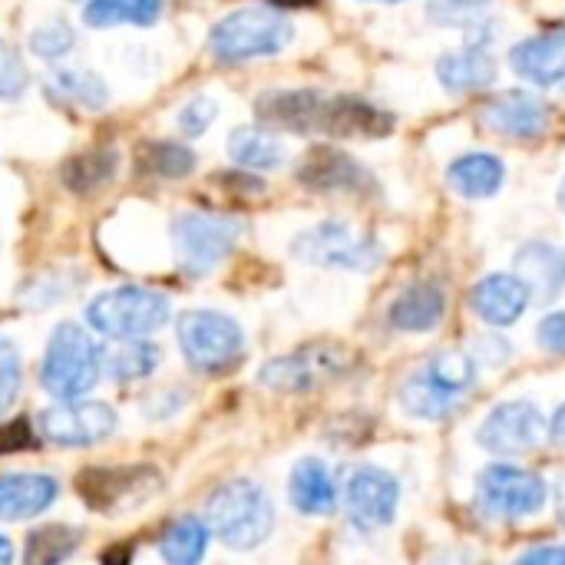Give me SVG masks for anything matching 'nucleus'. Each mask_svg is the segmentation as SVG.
Instances as JSON below:
<instances>
[{"label":"nucleus","instance_id":"1","mask_svg":"<svg viewBox=\"0 0 565 565\" xmlns=\"http://www.w3.org/2000/svg\"><path fill=\"white\" fill-rule=\"evenodd\" d=\"M205 526L228 550H255L271 536L275 507L262 487H255L252 480H235L209 497Z\"/></svg>","mask_w":565,"mask_h":565},{"label":"nucleus","instance_id":"2","mask_svg":"<svg viewBox=\"0 0 565 565\" xmlns=\"http://www.w3.org/2000/svg\"><path fill=\"white\" fill-rule=\"evenodd\" d=\"M291 36H295V26L285 13L265 10V7H242L212 26L209 46L222 63H242V60L271 56L285 50Z\"/></svg>","mask_w":565,"mask_h":565},{"label":"nucleus","instance_id":"3","mask_svg":"<svg viewBox=\"0 0 565 565\" xmlns=\"http://www.w3.org/2000/svg\"><path fill=\"white\" fill-rule=\"evenodd\" d=\"M99 374H103V361L93 338L70 321L60 324L46 341V358L40 367L43 387L60 401H76L96 387Z\"/></svg>","mask_w":565,"mask_h":565},{"label":"nucleus","instance_id":"4","mask_svg":"<svg viewBox=\"0 0 565 565\" xmlns=\"http://www.w3.org/2000/svg\"><path fill=\"white\" fill-rule=\"evenodd\" d=\"M89 324L119 341V338H149L169 321V298L149 288H113L89 301Z\"/></svg>","mask_w":565,"mask_h":565},{"label":"nucleus","instance_id":"5","mask_svg":"<svg viewBox=\"0 0 565 565\" xmlns=\"http://www.w3.org/2000/svg\"><path fill=\"white\" fill-rule=\"evenodd\" d=\"M242 238V222L232 215L185 212L172 222V248L179 268L192 278L209 275Z\"/></svg>","mask_w":565,"mask_h":565},{"label":"nucleus","instance_id":"6","mask_svg":"<svg viewBox=\"0 0 565 565\" xmlns=\"http://www.w3.org/2000/svg\"><path fill=\"white\" fill-rule=\"evenodd\" d=\"M295 258L308 262V265H321V268H341V271H371L381 265L384 252L381 245L344 225V222H321L308 232H301L291 245Z\"/></svg>","mask_w":565,"mask_h":565},{"label":"nucleus","instance_id":"7","mask_svg":"<svg viewBox=\"0 0 565 565\" xmlns=\"http://www.w3.org/2000/svg\"><path fill=\"white\" fill-rule=\"evenodd\" d=\"M76 493L89 510L122 516L162 493V477L152 467H93L76 477Z\"/></svg>","mask_w":565,"mask_h":565},{"label":"nucleus","instance_id":"8","mask_svg":"<svg viewBox=\"0 0 565 565\" xmlns=\"http://www.w3.org/2000/svg\"><path fill=\"white\" fill-rule=\"evenodd\" d=\"M179 348L195 371L215 374L242 358V328L218 311H185L179 318Z\"/></svg>","mask_w":565,"mask_h":565},{"label":"nucleus","instance_id":"9","mask_svg":"<svg viewBox=\"0 0 565 565\" xmlns=\"http://www.w3.org/2000/svg\"><path fill=\"white\" fill-rule=\"evenodd\" d=\"M477 500L487 516L497 520H520L546 503V483L543 477L510 467V463H493L480 473L477 480Z\"/></svg>","mask_w":565,"mask_h":565},{"label":"nucleus","instance_id":"10","mask_svg":"<svg viewBox=\"0 0 565 565\" xmlns=\"http://www.w3.org/2000/svg\"><path fill=\"white\" fill-rule=\"evenodd\" d=\"M348 367V354L341 348L321 344V348H305L285 358H275L262 367L258 381L271 391H285V394H301L311 391L331 377H338Z\"/></svg>","mask_w":565,"mask_h":565},{"label":"nucleus","instance_id":"11","mask_svg":"<svg viewBox=\"0 0 565 565\" xmlns=\"http://www.w3.org/2000/svg\"><path fill=\"white\" fill-rule=\"evenodd\" d=\"M116 430V411L99 401H70L40 414V434L56 447H89Z\"/></svg>","mask_w":565,"mask_h":565},{"label":"nucleus","instance_id":"12","mask_svg":"<svg viewBox=\"0 0 565 565\" xmlns=\"http://www.w3.org/2000/svg\"><path fill=\"white\" fill-rule=\"evenodd\" d=\"M550 434L546 417L530 404V401H513V404H500L480 427V444L490 454L500 457H516V454H530L543 444V437Z\"/></svg>","mask_w":565,"mask_h":565},{"label":"nucleus","instance_id":"13","mask_svg":"<svg viewBox=\"0 0 565 565\" xmlns=\"http://www.w3.org/2000/svg\"><path fill=\"white\" fill-rule=\"evenodd\" d=\"M344 500H348V513L358 526L364 530H381L391 526L397 516V503H401V487L391 473H384L381 467H358L348 477L344 487Z\"/></svg>","mask_w":565,"mask_h":565},{"label":"nucleus","instance_id":"14","mask_svg":"<svg viewBox=\"0 0 565 565\" xmlns=\"http://www.w3.org/2000/svg\"><path fill=\"white\" fill-rule=\"evenodd\" d=\"M391 129H394V119L387 113L354 96L324 99L321 126H318V132L334 136V139H377V136H387Z\"/></svg>","mask_w":565,"mask_h":565},{"label":"nucleus","instance_id":"15","mask_svg":"<svg viewBox=\"0 0 565 565\" xmlns=\"http://www.w3.org/2000/svg\"><path fill=\"white\" fill-rule=\"evenodd\" d=\"M298 179L315 192H358V189L371 185L367 172L351 156H344L341 149H331V146L311 149L298 166Z\"/></svg>","mask_w":565,"mask_h":565},{"label":"nucleus","instance_id":"16","mask_svg":"<svg viewBox=\"0 0 565 565\" xmlns=\"http://www.w3.org/2000/svg\"><path fill=\"white\" fill-rule=\"evenodd\" d=\"M510 66L536 86L565 83V30L540 33L516 43L510 50Z\"/></svg>","mask_w":565,"mask_h":565},{"label":"nucleus","instance_id":"17","mask_svg":"<svg viewBox=\"0 0 565 565\" xmlns=\"http://www.w3.org/2000/svg\"><path fill=\"white\" fill-rule=\"evenodd\" d=\"M516 278L526 285L530 301H556L565 288V252L546 242H530L513 258Z\"/></svg>","mask_w":565,"mask_h":565},{"label":"nucleus","instance_id":"18","mask_svg":"<svg viewBox=\"0 0 565 565\" xmlns=\"http://www.w3.org/2000/svg\"><path fill=\"white\" fill-rule=\"evenodd\" d=\"M546 122L550 109L526 93H507L483 109V126L513 139H536L546 129Z\"/></svg>","mask_w":565,"mask_h":565},{"label":"nucleus","instance_id":"19","mask_svg":"<svg viewBox=\"0 0 565 565\" xmlns=\"http://www.w3.org/2000/svg\"><path fill=\"white\" fill-rule=\"evenodd\" d=\"M473 311L493 324V328H507L513 321L523 318L526 305H530V291L516 275H490L473 288Z\"/></svg>","mask_w":565,"mask_h":565},{"label":"nucleus","instance_id":"20","mask_svg":"<svg viewBox=\"0 0 565 565\" xmlns=\"http://www.w3.org/2000/svg\"><path fill=\"white\" fill-rule=\"evenodd\" d=\"M324 96L315 89H275L258 99V116L291 132H318Z\"/></svg>","mask_w":565,"mask_h":565},{"label":"nucleus","instance_id":"21","mask_svg":"<svg viewBox=\"0 0 565 565\" xmlns=\"http://www.w3.org/2000/svg\"><path fill=\"white\" fill-rule=\"evenodd\" d=\"M56 500V480L43 473H3L0 477V520L20 523L43 513Z\"/></svg>","mask_w":565,"mask_h":565},{"label":"nucleus","instance_id":"22","mask_svg":"<svg viewBox=\"0 0 565 565\" xmlns=\"http://www.w3.org/2000/svg\"><path fill=\"white\" fill-rule=\"evenodd\" d=\"M497 76V63L483 46H463L454 53H444L437 60V79L450 89V93H473V89H487Z\"/></svg>","mask_w":565,"mask_h":565},{"label":"nucleus","instance_id":"23","mask_svg":"<svg viewBox=\"0 0 565 565\" xmlns=\"http://www.w3.org/2000/svg\"><path fill=\"white\" fill-rule=\"evenodd\" d=\"M291 503L298 513L305 516H328L334 513L338 507V487H334V477L328 473V467L321 460H301L295 470H291Z\"/></svg>","mask_w":565,"mask_h":565},{"label":"nucleus","instance_id":"24","mask_svg":"<svg viewBox=\"0 0 565 565\" xmlns=\"http://www.w3.org/2000/svg\"><path fill=\"white\" fill-rule=\"evenodd\" d=\"M503 162L490 152H470L447 169V182L463 199H490L503 185Z\"/></svg>","mask_w":565,"mask_h":565},{"label":"nucleus","instance_id":"25","mask_svg":"<svg viewBox=\"0 0 565 565\" xmlns=\"http://www.w3.org/2000/svg\"><path fill=\"white\" fill-rule=\"evenodd\" d=\"M444 308H447V301H444V291L437 285H414V288H407L394 301L391 324L397 331H417V334H424V331H434L440 324Z\"/></svg>","mask_w":565,"mask_h":565},{"label":"nucleus","instance_id":"26","mask_svg":"<svg viewBox=\"0 0 565 565\" xmlns=\"http://www.w3.org/2000/svg\"><path fill=\"white\" fill-rule=\"evenodd\" d=\"M159 354L162 351L156 344H146L142 338H119L113 348L99 351V361L113 381H139L156 371Z\"/></svg>","mask_w":565,"mask_h":565},{"label":"nucleus","instance_id":"27","mask_svg":"<svg viewBox=\"0 0 565 565\" xmlns=\"http://www.w3.org/2000/svg\"><path fill=\"white\" fill-rule=\"evenodd\" d=\"M228 156L245 169H275L285 159V149L271 132L258 126H242L228 136Z\"/></svg>","mask_w":565,"mask_h":565},{"label":"nucleus","instance_id":"28","mask_svg":"<svg viewBox=\"0 0 565 565\" xmlns=\"http://www.w3.org/2000/svg\"><path fill=\"white\" fill-rule=\"evenodd\" d=\"M454 394H447L430 374H414L401 387V407L420 420H444L454 411Z\"/></svg>","mask_w":565,"mask_h":565},{"label":"nucleus","instance_id":"29","mask_svg":"<svg viewBox=\"0 0 565 565\" xmlns=\"http://www.w3.org/2000/svg\"><path fill=\"white\" fill-rule=\"evenodd\" d=\"M46 89H50V96H60L83 109H99L109 99L106 83L89 70H60L46 79Z\"/></svg>","mask_w":565,"mask_h":565},{"label":"nucleus","instance_id":"30","mask_svg":"<svg viewBox=\"0 0 565 565\" xmlns=\"http://www.w3.org/2000/svg\"><path fill=\"white\" fill-rule=\"evenodd\" d=\"M162 13V0H89L83 20L89 26H116V23H156Z\"/></svg>","mask_w":565,"mask_h":565},{"label":"nucleus","instance_id":"31","mask_svg":"<svg viewBox=\"0 0 565 565\" xmlns=\"http://www.w3.org/2000/svg\"><path fill=\"white\" fill-rule=\"evenodd\" d=\"M209 546V526L195 516L175 520L162 536V556L172 565H192L205 556Z\"/></svg>","mask_w":565,"mask_h":565},{"label":"nucleus","instance_id":"32","mask_svg":"<svg viewBox=\"0 0 565 565\" xmlns=\"http://www.w3.org/2000/svg\"><path fill=\"white\" fill-rule=\"evenodd\" d=\"M136 162H139L142 172H152V175H162V179H182V175L192 172L195 156H192V149H185L179 142H166V139L156 142V139H149V142L139 146Z\"/></svg>","mask_w":565,"mask_h":565},{"label":"nucleus","instance_id":"33","mask_svg":"<svg viewBox=\"0 0 565 565\" xmlns=\"http://www.w3.org/2000/svg\"><path fill=\"white\" fill-rule=\"evenodd\" d=\"M76 543H79L76 530H70V526H43V530L30 533L23 556H26V563L33 565L60 563L76 550Z\"/></svg>","mask_w":565,"mask_h":565},{"label":"nucleus","instance_id":"34","mask_svg":"<svg viewBox=\"0 0 565 565\" xmlns=\"http://www.w3.org/2000/svg\"><path fill=\"white\" fill-rule=\"evenodd\" d=\"M113 166H116V156L113 152H86L73 162H66L63 169V179L73 192L86 195L93 189H99L103 182L113 179Z\"/></svg>","mask_w":565,"mask_h":565},{"label":"nucleus","instance_id":"35","mask_svg":"<svg viewBox=\"0 0 565 565\" xmlns=\"http://www.w3.org/2000/svg\"><path fill=\"white\" fill-rule=\"evenodd\" d=\"M430 17L444 26H460L470 33H483L490 26V3L483 0H434Z\"/></svg>","mask_w":565,"mask_h":565},{"label":"nucleus","instance_id":"36","mask_svg":"<svg viewBox=\"0 0 565 565\" xmlns=\"http://www.w3.org/2000/svg\"><path fill=\"white\" fill-rule=\"evenodd\" d=\"M427 374H430L447 394H454V397H460L463 391H470V387H473V377H477L473 358L463 354V351H440V354L430 361Z\"/></svg>","mask_w":565,"mask_h":565},{"label":"nucleus","instance_id":"37","mask_svg":"<svg viewBox=\"0 0 565 565\" xmlns=\"http://www.w3.org/2000/svg\"><path fill=\"white\" fill-rule=\"evenodd\" d=\"M30 50L43 60H60L66 50H73V30L63 20H50L43 26L33 30L30 36Z\"/></svg>","mask_w":565,"mask_h":565},{"label":"nucleus","instance_id":"38","mask_svg":"<svg viewBox=\"0 0 565 565\" xmlns=\"http://www.w3.org/2000/svg\"><path fill=\"white\" fill-rule=\"evenodd\" d=\"M20 354H17V348L7 341V338H0V414L17 401V394H20Z\"/></svg>","mask_w":565,"mask_h":565},{"label":"nucleus","instance_id":"39","mask_svg":"<svg viewBox=\"0 0 565 565\" xmlns=\"http://www.w3.org/2000/svg\"><path fill=\"white\" fill-rule=\"evenodd\" d=\"M26 89V70L17 56V50L0 40V99H17Z\"/></svg>","mask_w":565,"mask_h":565},{"label":"nucleus","instance_id":"40","mask_svg":"<svg viewBox=\"0 0 565 565\" xmlns=\"http://www.w3.org/2000/svg\"><path fill=\"white\" fill-rule=\"evenodd\" d=\"M215 113H218V106H215L209 96H195L192 103L182 106V113H179V129H182L185 136H202V132L212 126Z\"/></svg>","mask_w":565,"mask_h":565},{"label":"nucleus","instance_id":"41","mask_svg":"<svg viewBox=\"0 0 565 565\" xmlns=\"http://www.w3.org/2000/svg\"><path fill=\"white\" fill-rule=\"evenodd\" d=\"M540 344L553 354H565V311H556L550 318H543L540 331H536Z\"/></svg>","mask_w":565,"mask_h":565},{"label":"nucleus","instance_id":"42","mask_svg":"<svg viewBox=\"0 0 565 565\" xmlns=\"http://www.w3.org/2000/svg\"><path fill=\"white\" fill-rule=\"evenodd\" d=\"M17 447H30V424L26 420H13L0 430V454L17 450Z\"/></svg>","mask_w":565,"mask_h":565},{"label":"nucleus","instance_id":"43","mask_svg":"<svg viewBox=\"0 0 565 565\" xmlns=\"http://www.w3.org/2000/svg\"><path fill=\"white\" fill-rule=\"evenodd\" d=\"M520 563L526 565H565V550L559 546H546V550H533V553H526Z\"/></svg>","mask_w":565,"mask_h":565},{"label":"nucleus","instance_id":"44","mask_svg":"<svg viewBox=\"0 0 565 565\" xmlns=\"http://www.w3.org/2000/svg\"><path fill=\"white\" fill-rule=\"evenodd\" d=\"M550 437H553L556 447H565V404L556 411V417H553V424H550Z\"/></svg>","mask_w":565,"mask_h":565},{"label":"nucleus","instance_id":"45","mask_svg":"<svg viewBox=\"0 0 565 565\" xmlns=\"http://www.w3.org/2000/svg\"><path fill=\"white\" fill-rule=\"evenodd\" d=\"M10 559H13V546H10L7 536H0V565H7Z\"/></svg>","mask_w":565,"mask_h":565},{"label":"nucleus","instance_id":"46","mask_svg":"<svg viewBox=\"0 0 565 565\" xmlns=\"http://www.w3.org/2000/svg\"><path fill=\"white\" fill-rule=\"evenodd\" d=\"M268 3H275V7H308L315 0H268Z\"/></svg>","mask_w":565,"mask_h":565},{"label":"nucleus","instance_id":"47","mask_svg":"<svg viewBox=\"0 0 565 565\" xmlns=\"http://www.w3.org/2000/svg\"><path fill=\"white\" fill-rule=\"evenodd\" d=\"M559 209L565 212V179H563V185H559Z\"/></svg>","mask_w":565,"mask_h":565},{"label":"nucleus","instance_id":"48","mask_svg":"<svg viewBox=\"0 0 565 565\" xmlns=\"http://www.w3.org/2000/svg\"><path fill=\"white\" fill-rule=\"evenodd\" d=\"M384 3H397V0H384Z\"/></svg>","mask_w":565,"mask_h":565}]
</instances>
